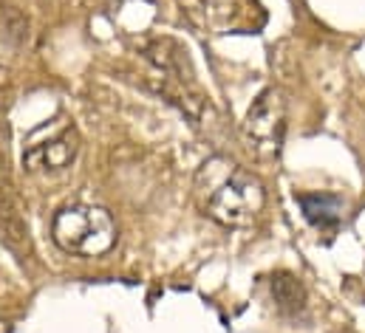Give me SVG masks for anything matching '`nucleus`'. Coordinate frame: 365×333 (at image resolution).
<instances>
[{
    "label": "nucleus",
    "mask_w": 365,
    "mask_h": 333,
    "mask_svg": "<svg viewBox=\"0 0 365 333\" xmlns=\"http://www.w3.org/2000/svg\"><path fill=\"white\" fill-rule=\"evenodd\" d=\"M195 189L204 195L201 198L204 215L230 229L252 226L267 204L264 184L244 166H235L224 159H212L201 166L195 178Z\"/></svg>",
    "instance_id": "f257e3e1"
},
{
    "label": "nucleus",
    "mask_w": 365,
    "mask_h": 333,
    "mask_svg": "<svg viewBox=\"0 0 365 333\" xmlns=\"http://www.w3.org/2000/svg\"><path fill=\"white\" fill-rule=\"evenodd\" d=\"M116 221L93 204H68L51 218V238L66 254L102 257L116 246Z\"/></svg>",
    "instance_id": "f03ea898"
},
{
    "label": "nucleus",
    "mask_w": 365,
    "mask_h": 333,
    "mask_svg": "<svg viewBox=\"0 0 365 333\" xmlns=\"http://www.w3.org/2000/svg\"><path fill=\"white\" fill-rule=\"evenodd\" d=\"M247 147L258 159H274L286 136V96L280 88H267L247 110L241 125Z\"/></svg>",
    "instance_id": "7ed1b4c3"
},
{
    "label": "nucleus",
    "mask_w": 365,
    "mask_h": 333,
    "mask_svg": "<svg viewBox=\"0 0 365 333\" xmlns=\"http://www.w3.org/2000/svg\"><path fill=\"white\" fill-rule=\"evenodd\" d=\"M0 229L3 240L14 251H29V226L23 218V204L11 181V169L6 156H0Z\"/></svg>",
    "instance_id": "20e7f679"
},
{
    "label": "nucleus",
    "mask_w": 365,
    "mask_h": 333,
    "mask_svg": "<svg viewBox=\"0 0 365 333\" xmlns=\"http://www.w3.org/2000/svg\"><path fill=\"white\" fill-rule=\"evenodd\" d=\"M80 136L74 127H63L51 142L31 144L23 153V164L29 172H60L77 159Z\"/></svg>",
    "instance_id": "39448f33"
},
{
    "label": "nucleus",
    "mask_w": 365,
    "mask_h": 333,
    "mask_svg": "<svg viewBox=\"0 0 365 333\" xmlns=\"http://www.w3.org/2000/svg\"><path fill=\"white\" fill-rule=\"evenodd\" d=\"M182 14L204 34H224L241 17L238 0H179Z\"/></svg>",
    "instance_id": "423d86ee"
},
{
    "label": "nucleus",
    "mask_w": 365,
    "mask_h": 333,
    "mask_svg": "<svg viewBox=\"0 0 365 333\" xmlns=\"http://www.w3.org/2000/svg\"><path fill=\"white\" fill-rule=\"evenodd\" d=\"M269 288H272V300H274V308L283 314V317H303L306 314V288L303 282L292 274V271H277L272 274L269 280Z\"/></svg>",
    "instance_id": "0eeeda50"
},
{
    "label": "nucleus",
    "mask_w": 365,
    "mask_h": 333,
    "mask_svg": "<svg viewBox=\"0 0 365 333\" xmlns=\"http://www.w3.org/2000/svg\"><path fill=\"white\" fill-rule=\"evenodd\" d=\"M297 204L306 215V221L317 229H337L343 218V198L329 195V192H312V195H297Z\"/></svg>",
    "instance_id": "6e6552de"
}]
</instances>
